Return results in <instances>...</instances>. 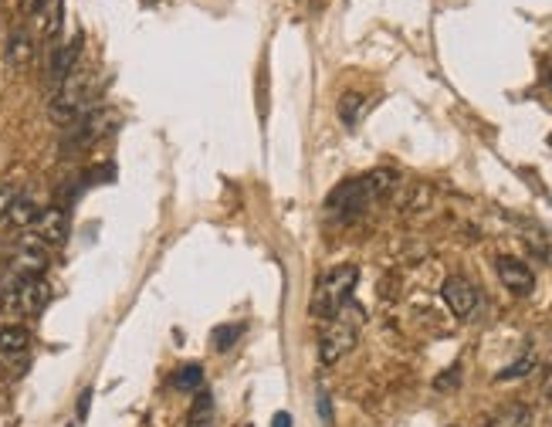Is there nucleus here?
<instances>
[{
  "label": "nucleus",
  "mask_w": 552,
  "mask_h": 427,
  "mask_svg": "<svg viewBox=\"0 0 552 427\" xmlns=\"http://www.w3.org/2000/svg\"><path fill=\"white\" fill-rule=\"evenodd\" d=\"M68 427H75V424H68Z\"/></svg>",
  "instance_id": "28"
},
{
  "label": "nucleus",
  "mask_w": 552,
  "mask_h": 427,
  "mask_svg": "<svg viewBox=\"0 0 552 427\" xmlns=\"http://www.w3.org/2000/svg\"><path fill=\"white\" fill-rule=\"evenodd\" d=\"M173 383H177L180 390H201L203 387V370L197 366V363H190V366H184V370H177Z\"/></svg>",
  "instance_id": "18"
},
{
  "label": "nucleus",
  "mask_w": 552,
  "mask_h": 427,
  "mask_svg": "<svg viewBox=\"0 0 552 427\" xmlns=\"http://www.w3.org/2000/svg\"><path fill=\"white\" fill-rule=\"evenodd\" d=\"M14 272L17 278H41L48 272V244H41L34 234H28L14 251Z\"/></svg>",
  "instance_id": "6"
},
{
  "label": "nucleus",
  "mask_w": 552,
  "mask_h": 427,
  "mask_svg": "<svg viewBox=\"0 0 552 427\" xmlns=\"http://www.w3.org/2000/svg\"><path fill=\"white\" fill-rule=\"evenodd\" d=\"M34 238L41 241V244H65L68 238V214L62 207H48V210H41L37 214V221H34Z\"/></svg>",
  "instance_id": "9"
},
{
  "label": "nucleus",
  "mask_w": 552,
  "mask_h": 427,
  "mask_svg": "<svg viewBox=\"0 0 552 427\" xmlns=\"http://www.w3.org/2000/svg\"><path fill=\"white\" fill-rule=\"evenodd\" d=\"M441 295H444V302L451 308L457 319H468L474 306H478V289L471 285L468 278H461V275H451L444 285H441Z\"/></svg>",
  "instance_id": "8"
},
{
  "label": "nucleus",
  "mask_w": 552,
  "mask_h": 427,
  "mask_svg": "<svg viewBox=\"0 0 552 427\" xmlns=\"http://www.w3.org/2000/svg\"><path fill=\"white\" fill-rule=\"evenodd\" d=\"M488 427H532V410L525 404H508L488 421Z\"/></svg>",
  "instance_id": "14"
},
{
  "label": "nucleus",
  "mask_w": 552,
  "mask_h": 427,
  "mask_svg": "<svg viewBox=\"0 0 552 427\" xmlns=\"http://www.w3.org/2000/svg\"><path fill=\"white\" fill-rule=\"evenodd\" d=\"M359 325H363V312L352 306V302L339 308L333 319L325 323V333H322V342H318V359L325 366L339 363L356 346V340H359Z\"/></svg>",
  "instance_id": "3"
},
{
  "label": "nucleus",
  "mask_w": 552,
  "mask_h": 427,
  "mask_svg": "<svg viewBox=\"0 0 552 427\" xmlns=\"http://www.w3.org/2000/svg\"><path fill=\"white\" fill-rule=\"evenodd\" d=\"M37 207H34V201H28V197H17L14 207H11V214H7V221L17 224V227H34V221H37Z\"/></svg>",
  "instance_id": "17"
},
{
  "label": "nucleus",
  "mask_w": 552,
  "mask_h": 427,
  "mask_svg": "<svg viewBox=\"0 0 552 427\" xmlns=\"http://www.w3.org/2000/svg\"><path fill=\"white\" fill-rule=\"evenodd\" d=\"M17 197H21V193H17V187H11V184H0V221L11 214V207H14Z\"/></svg>",
  "instance_id": "21"
},
{
  "label": "nucleus",
  "mask_w": 552,
  "mask_h": 427,
  "mask_svg": "<svg viewBox=\"0 0 552 427\" xmlns=\"http://www.w3.org/2000/svg\"><path fill=\"white\" fill-rule=\"evenodd\" d=\"M88 407H92V390H82V397H78V421L88 417Z\"/></svg>",
  "instance_id": "22"
},
{
  "label": "nucleus",
  "mask_w": 552,
  "mask_h": 427,
  "mask_svg": "<svg viewBox=\"0 0 552 427\" xmlns=\"http://www.w3.org/2000/svg\"><path fill=\"white\" fill-rule=\"evenodd\" d=\"M85 112H92V78H88L82 69H75L65 82L58 86V92H54V99H51V105H48V116H51V122L71 126V122L82 119Z\"/></svg>",
  "instance_id": "4"
},
{
  "label": "nucleus",
  "mask_w": 552,
  "mask_h": 427,
  "mask_svg": "<svg viewBox=\"0 0 552 427\" xmlns=\"http://www.w3.org/2000/svg\"><path fill=\"white\" fill-rule=\"evenodd\" d=\"M271 427H292V417H288L284 410H278V414L271 417Z\"/></svg>",
  "instance_id": "26"
},
{
  "label": "nucleus",
  "mask_w": 552,
  "mask_h": 427,
  "mask_svg": "<svg viewBox=\"0 0 552 427\" xmlns=\"http://www.w3.org/2000/svg\"><path fill=\"white\" fill-rule=\"evenodd\" d=\"M532 366H536V357H532V353H525V357H522L519 363L505 366V370H502L498 376H495V380H519V376H525L529 370H532Z\"/></svg>",
  "instance_id": "20"
},
{
  "label": "nucleus",
  "mask_w": 552,
  "mask_h": 427,
  "mask_svg": "<svg viewBox=\"0 0 552 427\" xmlns=\"http://www.w3.org/2000/svg\"><path fill=\"white\" fill-rule=\"evenodd\" d=\"M542 397L552 404V366L546 370V376H542Z\"/></svg>",
  "instance_id": "25"
},
{
  "label": "nucleus",
  "mask_w": 552,
  "mask_h": 427,
  "mask_svg": "<svg viewBox=\"0 0 552 427\" xmlns=\"http://www.w3.org/2000/svg\"><path fill=\"white\" fill-rule=\"evenodd\" d=\"M549 146H552V136H549Z\"/></svg>",
  "instance_id": "27"
},
{
  "label": "nucleus",
  "mask_w": 552,
  "mask_h": 427,
  "mask_svg": "<svg viewBox=\"0 0 552 427\" xmlns=\"http://www.w3.org/2000/svg\"><path fill=\"white\" fill-rule=\"evenodd\" d=\"M318 410H322V421H325V424H333V410H329V397H325V393L318 397Z\"/></svg>",
  "instance_id": "24"
},
{
  "label": "nucleus",
  "mask_w": 552,
  "mask_h": 427,
  "mask_svg": "<svg viewBox=\"0 0 552 427\" xmlns=\"http://www.w3.org/2000/svg\"><path fill=\"white\" fill-rule=\"evenodd\" d=\"M397 184H400V177L393 170H369L363 177H356V180H346L342 187H335L333 197H329V210L359 214L369 204H380L383 197H390L397 190Z\"/></svg>",
  "instance_id": "1"
},
{
  "label": "nucleus",
  "mask_w": 552,
  "mask_h": 427,
  "mask_svg": "<svg viewBox=\"0 0 552 427\" xmlns=\"http://www.w3.org/2000/svg\"><path fill=\"white\" fill-rule=\"evenodd\" d=\"M116 126H119V112L102 105V109L85 112L82 119L68 129V143H71V146H92V143L105 139L109 133H116Z\"/></svg>",
  "instance_id": "5"
},
{
  "label": "nucleus",
  "mask_w": 552,
  "mask_h": 427,
  "mask_svg": "<svg viewBox=\"0 0 552 427\" xmlns=\"http://www.w3.org/2000/svg\"><path fill=\"white\" fill-rule=\"evenodd\" d=\"M31 346V333L24 329V325H0V353H7V357H17V353H24Z\"/></svg>",
  "instance_id": "12"
},
{
  "label": "nucleus",
  "mask_w": 552,
  "mask_h": 427,
  "mask_svg": "<svg viewBox=\"0 0 552 427\" xmlns=\"http://www.w3.org/2000/svg\"><path fill=\"white\" fill-rule=\"evenodd\" d=\"M237 336H241V325H218V329L210 333V340H214V349H218V353H227V349L237 342Z\"/></svg>",
  "instance_id": "19"
},
{
  "label": "nucleus",
  "mask_w": 552,
  "mask_h": 427,
  "mask_svg": "<svg viewBox=\"0 0 552 427\" xmlns=\"http://www.w3.org/2000/svg\"><path fill=\"white\" fill-rule=\"evenodd\" d=\"M78 54H82V35L75 37L71 45H62V48H54L51 54V65H48V82L54 88L65 82L71 71L78 69Z\"/></svg>",
  "instance_id": "10"
},
{
  "label": "nucleus",
  "mask_w": 552,
  "mask_h": 427,
  "mask_svg": "<svg viewBox=\"0 0 552 427\" xmlns=\"http://www.w3.org/2000/svg\"><path fill=\"white\" fill-rule=\"evenodd\" d=\"M41 31L45 37H58L62 31V18H65V0H45L41 4Z\"/></svg>",
  "instance_id": "15"
},
{
  "label": "nucleus",
  "mask_w": 552,
  "mask_h": 427,
  "mask_svg": "<svg viewBox=\"0 0 552 427\" xmlns=\"http://www.w3.org/2000/svg\"><path fill=\"white\" fill-rule=\"evenodd\" d=\"M41 4H45V0H17L21 14H37V11H41Z\"/></svg>",
  "instance_id": "23"
},
{
  "label": "nucleus",
  "mask_w": 552,
  "mask_h": 427,
  "mask_svg": "<svg viewBox=\"0 0 552 427\" xmlns=\"http://www.w3.org/2000/svg\"><path fill=\"white\" fill-rule=\"evenodd\" d=\"M4 58H7V65L11 69H28L34 58V41L24 31H14L11 35V41H7V52H4Z\"/></svg>",
  "instance_id": "11"
},
{
  "label": "nucleus",
  "mask_w": 552,
  "mask_h": 427,
  "mask_svg": "<svg viewBox=\"0 0 552 427\" xmlns=\"http://www.w3.org/2000/svg\"><path fill=\"white\" fill-rule=\"evenodd\" d=\"M363 109H367V99H363L359 92H346V95L339 99V119L346 122V126H356L359 116H363Z\"/></svg>",
  "instance_id": "16"
},
{
  "label": "nucleus",
  "mask_w": 552,
  "mask_h": 427,
  "mask_svg": "<svg viewBox=\"0 0 552 427\" xmlns=\"http://www.w3.org/2000/svg\"><path fill=\"white\" fill-rule=\"evenodd\" d=\"M184 427H214V397L210 393L197 390V400L190 404Z\"/></svg>",
  "instance_id": "13"
},
{
  "label": "nucleus",
  "mask_w": 552,
  "mask_h": 427,
  "mask_svg": "<svg viewBox=\"0 0 552 427\" xmlns=\"http://www.w3.org/2000/svg\"><path fill=\"white\" fill-rule=\"evenodd\" d=\"M495 272H498L505 289L515 292V295H532V289H536V275H532V268H529L525 261H519V258L502 255L495 261Z\"/></svg>",
  "instance_id": "7"
},
{
  "label": "nucleus",
  "mask_w": 552,
  "mask_h": 427,
  "mask_svg": "<svg viewBox=\"0 0 552 427\" xmlns=\"http://www.w3.org/2000/svg\"><path fill=\"white\" fill-rule=\"evenodd\" d=\"M451 427H454V424H451Z\"/></svg>",
  "instance_id": "29"
},
{
  "label": "nucleus",
  "mask_w": 552,
  "mask_h": 427,
  "mask_svg": "<svg viewBox=\"0 0 552 427\" xmlns=\"http://www.w3.org/2000/svg\"><path fill=\"white\" fill-rule=\"evenodd\" d=\"M359 282V268L356 265H335L333 272H325L318 278L316 295H312V316L329 323L342 306H350L352 289Z\"/></svg>",
  "instance_id": "2"
}]
</instances>
